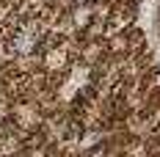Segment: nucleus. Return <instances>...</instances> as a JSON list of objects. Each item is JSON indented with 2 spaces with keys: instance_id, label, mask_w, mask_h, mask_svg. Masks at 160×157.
Returning <instances> with one entry per match:
<instances>
[{
  "instance_id": "obj_3",
  "label": "nucleus",
  "mask_w": 160,
  "mask_h": 157,
  "mask_svg": "<svg viewBox=\"0 0 160 157\" xmlns=\"http://www.w3.org/2000/svg\"><path fill=\"white\" fill-rule=\"evenodd\" d=\"M66 61H69L66 47H50L47 52H44V69H47V72H58V69H64Z\"/></svg>"
},
{
  "instance_id": "obj_1",
  "label": "nucleus",
  "mask_w": 160,
  "mask_h": 157,
  "mask_svg": "<svg viewBox=\"0 0 160 157\" xmlns=\"http://www.w3.org/2000/svg\"><path fill=\"white\" fill-rule=\"evenodd\" d=\"M42 44V33L39 28H17L14 36H11V50L14 55H31L36 52Z\"/></svg>"
},
{
  "instance_id": "obj_2",
  "label": "nucleus",
  "mask_w": 160,
  "mask_h": 157,
  "mask_svg": "<svg viewBox=\"0 0 160 157\" xmlns=\"http://www.w3.org/2000/svg\"><path fill=\"white\" fill-rule=\"evenodd\" d=\"M69 19H72V25H75L78 31H88V28L94 25V8H91V3L75 6L72 14H69Z\"/></svg>"
}]
</instances>
